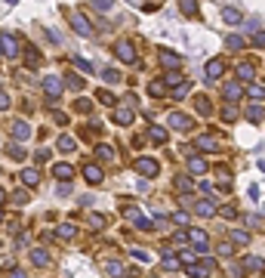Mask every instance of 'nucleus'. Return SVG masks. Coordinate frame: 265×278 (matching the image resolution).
<instances>
[{"label": "nucleus", "mask_w": 265, "mask_h": 278, "mask_svg": "<svg viewBox=\"0 0 265 278\" xmlns=\"http://www.w3.org/2000/svg\"><path fill=\"white\" fill-rule=\"evenodd\" d=\"M43 90H47V99H50V105H56L62 96V90H65V80L62 77H43Z\"/></svg>", "instance_id": "obj_1"}, {"label": "nucleus", "mask_w": 265, "mask_h": 278, "mask_svg": "<svg viewBox=\"0 0 265 278\" xmlns=\"http://www.w3.org/2000/svg\"><path fill=\"white\" fill-rule=\"evenodd\" d=\"M219 136L216 133H204V136H198L194 139V152H219Z\"/></svg>", "instance_id": "obj_2"}, {"label": "nucleus", "mask_w": 265, "mask_h": 278, "mask_svg": "<svg viewBox=\"0 0 265 278\" xmlns=\"http://www.w3.org/2000/svg\"><path fill=\"white\" fill-rule=\"evenodd\" d=\"M170 127H173V130H179V133H188L191 130V127H194V121L188 118V114H182V111H170Z\"/></svg>", "instance_id": "obj_3"}, {"label": "nucleus", "mask_w": 265, "mask_h": 278, "mask_svg": "<svg viewBox=\"0 0 265 278\" xmlns=\"http://www.w3.org/2000/svg\"><path fill=\"white\" fill-rule=\"evenodd\" d=\"M133 170L136 173H142V176H157V161H151V158H136L133 161Z\"/></svg>", "instance_id": "obj_4"}, {"label": "nucleus", "mask_w": 265, "mask_h": 278, "mask_svg": "<svg viewBox=\"0 0 265 278\" xmlns=\"http://www.w3.org/2000/svg\"><path fill=\"white\" fill-rule=\"evenodd\" d=\"M185 238H188L201 253H206V247H210V238H206V232H204V229H188V232H185Z\"/></svg>", "instance_id": "obj_5"}, {"label": "nucleus", "mask_w": 265, "mask_h": 278, "mask_svg": "<svg viewBox=\"0 0 265 278\" xmlns=\"http://www.w3.org/2000/svg\"><path fill=\"white\" fill-rule=\"evenodd\" d=\"M114 53H118V59L120 62H136V46L130 43V40H118V46H114Z\"/></svg>", "instance_id": "obj_6"}, {"label": "nucleus", "mask_w": 265, "mask_h": 278, "mask_svg": "<svg viewBox=\"0 0 265 278\" xmlns=\"http://www.w3.org/2000/svg\"><path fill=\"white\" fill-rule=\"evenodd\" d=\"M157 62L164 65V68H170V71H176V68H182V56H179V53H173V50H160Z\"/></svg>", "instance_id": "obj_7"}, {"label": "nucleus", "mask_w": 265, "mask_h": 278, "mask_svg": "<svg viewBox=\"0 0 265 278\" xmlns=\"http://www.w3.org/2000/svg\"><path fill=\"white\" fill-rule=\"evenodd\" d=\"M0 53L9 56V59H16V56H19V40L13 37V34H0Z\"/></svg>", "instance_id": "obj_8"}, {"label": "nucleus", "mask_w": 265, "mask_h": 278, "mask_svg": "<svg viewBox=\"0 0 265 278\" xmlns=\"http://www.w3.org/2000/svg\"><path fill=\"white\" fill-rule=\"evenodd\" d=\"M123 213H126V219H133V223L136 226H139V229H154V223H151V219H148L145 213H139V210H136V207H123Z\"/></svg>", "instance_id": "obj_9"}, {"label": "nucleus", "mask_w": 265, "mask_h": 278, "mask_svg": "<svg viewBox=\"0 0 265 278\" xmlns=\"http://www.w3.org/2000/svg\"><path fill=\"white\" fill-rule=\"evenodd\" d=\"M71 25L77 34H84V37H89L93 34V25H89V19L87 16H80V13H71Z\"/></svg>", "instance_id": "obj_10"}, {"label": "nucleus", "mask_w": 265, "mask_h": 278, "mask_svg": "<svg viewBox=\"0 0 265 278\" xmlns=\"http://www.w3.org/2000/svg\"><path fill=\"white\" fill-rule=\"evenodd\" d=\"M191 207H194V213H198V216H213V213H216L213 198H206V201H191Z\"/></svg>", "instance_id": "obj_11"}, {"label": "nucleus", "mask_w": 265, "mask_h": 278, "mask_svg": "<svg viewBox=\"0 0 265 278\" xmlns=\"http://www.w3.org/2000/svg\"><path fill=\"white\" fill-rule=\"evenodd\" d=\"M84 179H87L89 185H99V182H102V167H99V164H87V167H84Z\"/></svg>", "instance_id": "obj_12"}, {"label": "nucleus", "mask_w": 265, "mask_h": 278, "mask_svg": "<svg viewBox=\"0 0 265 278\" xmlns=\"http://www.w3.org/2000/svg\"><path fill=\"white\" fill-rule=\"evenodd\" d=\"M53 176L62 179V182H71V179H74V167H71V164H56V167H53Z\"/></svg>", "instance_id": "obj_13"}, {"label": "nucleus", "mask_w": 265, "mask_h": 278, "mask_svg": "<svg viewBox=\"0 0 265 278\" xmlns=\"http://www.w3.org/2000/svg\"><path fill=\"white\" fill-rule=\"evenodd\" d=\"M222 71H225V62L222 59H210V62H206V80H216Z\"/></svg>", "instance_id": "obj_14"}, {"label": "nucleus", "mask_w": 265, "mask_h": 278, "mask_svg": "<svg viewBox=\"0 0 265 278\" xmlns=\"http://www.w3.org/2000/svg\"><path fill=\"white\" fill-rule=\"evenodd\" d=\"M133 118H136V111H133L130 105H120L118 111H114V121L123 124V127H126V124H133Z\"/></svg>", "instance_id": "obj_15"}, {"label": "nucleus", "mask_w": 265, "mask_h": 278, "mask_svg": "<svg viewBox=\"0 0 265 278\" xmlns=\"http://www.w3.org/2000/svg\"><path fill=\"white\" fill-rule=\"evenodd\" d=\"M244 269H247V272H262V275H265V260H262V257H244Z\"/></svg>", "instance_id": "obj_16"}, {"label": "nucleus", "mask_w": 265, "mask_h": 278, "mask_svg": "<svg viewBox=\"0 0 265 278\" xmlns=\"http://www.w3.org/2000/svg\"><path fill=\"white\" fill-rule=\"evenodd\" d=\"M77 235V226L74 223H62L59 229H56V238H62V241H71Z\"/></svg>", "instance_id": "obj_17"}, {"label": "nucleus", "mask_w": 265, "mask_h": 278, "mask_svg": "<svg viewBox=\"0 0 265 278\" xmlns=\"http://www.w3.org/2000/svg\"><path fill=\"white\" fill-rule=\"evenodd\" d=\"M222 96H225L228 102H237L240 96H244V90H240V84H225V87H222Z\"/></svg>", "instance_id": "obj_18"}, {"label": "nucleus", "mask_w": 265, "mask_h": 278, "mask_svg": "<svg viewBox=\"0 0 265 278\" xmlns=\"http://www.w3.org/2000/svg\"><path fill=\"white\" fill-rule=\"evenodd\" d=\"M164 269H170V272H176V269H182V263L173 257V247H164Z\"/></svg>", "instance_id": "obj_19"}, {"label": "nucleus", "mask_w": 265, "mask_h": 278, "mask_svg": "<svg viewBox=\"0 0 265 278\" xmlns=\"http://www.w3.org/2000/svg\"><path fill=\"white\" fill-rule=\"evenodd\" d=\"M188 170H191V173H206V158L191 155V158H188Z\"/></svg>", "instance_id": "obj_20"}, {"label": "nucleus", "mask_w": 265, "mask_h": 278, "mask_svg": "<svg viewBox=\"0 0 265 278\" xmlns=\"http://www.w3.org/2000/svg\"><path fill=\"white\" fill-rule=\"evenodd\" d=\"M22 182H25V185H37L40 182L37 167H25V170H22Z\"/></svg>", "instance_id": "obj_21"}, {"label": "nucleus", "mask_w": 265, "mask_h": 278, "mask_svg": "<svg viewBox=\"0 0 265 278\" xmlns=\"http://www.w3.org/2000/svg\"><path fill=\"white\" fill-rule=\"evenodd\" d=\"M244 118H247L250 124H259V121L265 118V111H262L259 105H247V111H244Z\"/></svg>", "instance_id": "obj_22"}, {"label": "nucleus", "mask_w": 265, "mask_h": 278, "mask_svg": "<svg viewBox=\"0 0 265 278\" xmlns=\"http://www.w3.org/2000/svg\"><path fill=\"white\" fill-rule=\"evenodd\" d=\"M13 136H16V139H28V136H31V127H28L25 121H13Z\"/></svg>", "instance_id": "obj_23"}, {"label": "nucleus", "mask_w": 265, "mask_h": 278, "mask_svg": "<svg viewBox=\"0 0 265 278\" xmlns=\"http://www.w3.org/2000/svg\"><path fill=\"white\" fill-rule=\"evenodd\" d=\"M31 263H34V266H50V253L40 250V247H34V250H31Z\"/></svg>", "instance_id": "obj_24"}, {"label": "nucleus", "mask_w": 265, "mask_h": 278, "mask_svg": "<svg viewBox=\"0 0 265 278\" xmlns=\"http://www.w3.org/2000/svg\"><path fill=\"white\" fill-rule=\"evenodd\" d=\"M222 19L228 22V25H237V22L244 19V16H240V9H235V6H225V9H222Z\"/></svg>", "instance_id": "obj_25"}, {"label": "nucleus", "mask_w": 265, "mask_h": 278, "mask_svg": "<svg viewBox=\"0 0 265 278\" xmlns=\"http://www.w3.org/2000/svg\"><path fill=\"white\" fill-rule=\"evenodd\" d=\"M237 77L240 80H253V77H256V68H253L250 62H240L237 65Z\"/></svg>", "instance_id": "obj_26"}, {"label": "nucleus", "mask_w": 265, "mask_h": 278, "mask_svg": "<svg viewBox=\"0 0 265 278\" xmlns=\"http://www.w3.org/2000/svg\"><path fill=\"white\" fill-rule=\"evenodd\" d=\"M232 244H250V232H244V229H232Z\"/></svg>", "instance_id": "obj_27"}, {"label": "nucleus", "mask_w": 265, "mask_h": 278, "mask_svg": "<svg viewBox=\"0 0 265 278\" xmlns=\"http://www.w3.org/2000/svg\"><path fill=\"white\" fill-rule=\"evenodd\" d=\"M194 108H198L201 114H213V105H210V99H206V96H198V99H194Z\"/></svg>", "instance_id": "obj_28"}, {"label": "nucleus", "mask_w": 265, "mask_h": 278, "mask_svg": "<svg viewBox=\"0 0 265 278\" xmlns=\"http://www.w3.org/2000/svg\"><path fill=\"white\" fill-rule=\"evenodd\" d=\"M96 155H99V161H114V148L102 142V145H96Z\"/></svg>", "instance_id": "obj_29"}, {"label": "nucleus", "mask_w": 265, "mask_h": 278, "mask_svg": "<svg viewBox=\"0 0 265 278\" xmlns=\"http://www.w3.org/2000/svg\"><path fill=\"white\" fill-rule=\"evenodd\" d=\"M102 77H105V84H118V80H123L118 68H102Z\"/></svg>", "instance_id": "obj_30"}, {"label": "nucleus", "mask_w": 265, "mask_h": 278, "mask_svg": "<svg viewBox=\"0 0 265 278\" xmlns=\"http://www.w3.org/2000/svg\"><path fill=\"white\" fill-rule=\"evenodd\" d=\"M188 93H191V84H185V80H182L179 87H173V99H185Z\"/></svg>", "instance_id": "obj_31"}, {"label": "nucleus", "mask_w": 265, "mask_h": 278, "mask_svg": "<svg viewBox=\"0 0 265 278\" xmlns=\"http://www.w3.org/2000/svg\"><path fill=\"white\" fill-rule=\"evenodd\" d=\"M148 136H151L154 142H167V130H164V127H151V130H148Z\"/></svg>", "instance_id": "obj_32"}, {"label": "nucleus", "mask_w": 265, "mask_h": 278, "mask_svg": "<svg viewBox=\"0 0 265 278\" xmlns=\"http://www.w3.org/2000/svg\"><path fill=\"white\" fill-rule=\"evenodd\" d=\"M105 272H108V275H114V278H118V275H123V266H120L118 260H111V263H105Z\"/></svg>", "instance_id": "obj_33"}, {"label": "nucleus", "mask_w": 265, "mask_h": 278, "mask_svg": "<svg viewBox=\"0 0 265 278\" xmlns=\"http://www.w3.org/2000/svg\"><path fill=\"white\" fill-rule=\"evenodd\" d=\"M247 96H250V99H265V87L250 84V87H247Z\"/></svg>", "instance_id": "obj_34"}, {"label": "nucleus", "mask_w": 265, "mask_h": 278, "mask_svg": "<svg viewBox=\"0 0 265 278\" xmlns=\"http://www.w3.org/2000/svg\"><path fill=\"white\" fill-rule=\"evenodd\" d=\"M225 43H228V50H244V37H240V34H232Z\"/></svg>", "instance_id": "obj_35"}, {"label": "nucleus", "mask_w": 265, "mask_h": 278, "mask_svg": "<svg viewBox=\"0 0 265 278\" xmlns=\"http://www.w3.org/2000/svg\"><path fill=\"white\" fill-rule=\"evenodd\" d=\"M89 108H93V102H89V99H84V96H80V99L74 102V111H80V114H87Z\"/></svg>", "instance_id": "obj_36"}, {"label": "nucleus", "mask_w": 265, "mask_h": 278, "mask_svg": "<svg viewBox=\"0 0 265 278\" xmlns=\"http://www.w3.org/2000/svg\"><path fill=\"white\" fill-rule=\"evenodd\" d=\"M25 148H22V145H9V158H13V161H25Z\"/></svg>", "instance_id": "obj_37"}, {"label": "nucleus", "mask_w": 265, "mask_h": 278, "mask_svg": "<svg viewBox=\"0 0 265 278\" xmlns=\"http://www.w3.org/2000/svg\"><path fill=\"white\" fill-rule=\"evenodd\" d=\"M148 93H151L154 99H157V96H164V93H167V84H157V80H154V84H148Z\"/></svg>", "instance_id": "obj_38"}, {"label": "nucleus", "mask_w": 265, "mask_h": 278, "mask_svg": "<svg viewBox=\"0 0 265 278\" xmlns=\"http://www.w3.org/2000/svg\"><path fill=\"white\" fill-rule=\"evenodd\" d=\"M164 84H167V87H179V84H182V74H179V71H170V74L164 77Z\"/></svg>", "instance_id": "obj_39"}, {"label": "nucleus", "mask_w": 265, "mask_h": 278, "mask_svg": "<svg viewBox=\"0 0 265 278\" xmlns=\"http://www.w3.org/2000/svg\"><path fill=\"white\" fill-rule=\"evenodd\" d=\"M176 189H179V192H191V189H194V182H191L188 176H179V179H176Z\"/></svg>", "instance_id": "obj_40"}, {"label": "nucleus", "mask_w": 265, "mask_h": 278, "mask_svg": "<svg viewBox=\"0 0 265 278\" xmlns=\"http://www.w3.org/2000/svg\"><path fill=\"white\" fill-rule=\"evenodd\" d=\"M25 53H28V68H37V65L43 62V59H40V53H37V50H25Z\"/></svg>", "instance_id": "obj_41"}, {"label": "nucleus", "mask_w": 265, "mask_h": 278, "mask_svg": "<svg viewBox=\"0 0 265 278\" xmlns=\"http://www.w3.org/2000/svg\"><path fill=\"white\" fill-rule=\"evenodd\" d=\"M96 96H99V102H105V105H118V99H114V96H111L108 90H99Z\"/></svg>", "instance_id": "obj_42"}, {"label": "nucleus", "mask_w": 265, "mask_h": 278, "mask_svg": "<svg viewBox=\"0 0 265 278\" xmlns=\"http://www.w3.org/2000/svg\"><path fill=\"white\" fill-rule=\"evenodd\" d=\"M59 148L62 152H74V139L71 136H59Z\"/></svg>", "instance_id": "obj_43"}, {"label": "nucleus", "mask_w": 265, "mask_h": 278, "mask_svg": "<svg viewBox=\"0 0 265 278\" xmlns=\"http://www.w3.org/2000/svg\"><path fill=\"white\" fill-rule=\"evenodd\" d=\"M235 118H237V108H235V105H228V108H222V121H225V124H232Z\"/></svg>", "instance_id": "obj_44"}, {"label": "nucleus", "mask_w": 265, "mask_h": 278, "mask_svg": "<svg viewBox=\"0 0 265 278\" xmlns=\"http://www.w3.org/2000/svg\"><path fill=\"white\" fill-rule=\"evenodd\" d=\"M182 13H185V16H198V3H194V0H185V3H182Z\"/></svg>", "instance_id": "obj_45"}, {"label": "nucleus", "mask_w": 265, "mask_h": 278, "mask_svg": "<svg viewBox=\"0 0 265 278\" xmlns=\"http://www.w3.org/2000/svg\"><path fill=\"white\" fill-rule=\"evenodd\" d=\"M219 216H225V219H235V216H237V210H235L232 204H225V207H219Z\"/></svg>", "instance_id": "obj_46"}, {"label": "nucleus", "mask_w": 265, "mask_h": 278, "mask_svg": "<svg viewBox=\"0 0 265 278\" xmlns=\"http://www.w3.org/2000/svg\"><path fill=\"white\" fill-rule=\"evenodd\" d=\"M71 62H74V65L80 68V71H87V74H89V71H93V65H89L87 59H80V56H74V59H71Z\"/></svg>", "instance_id": "obj_47"}, {"label": "nucleus", "mask_w": 265, "mask_h": 278, "mask_svg": "<svg viewBox=\"0 0 265 278\" xmlns=\"http://www.w3.org/2000/svg\"><path fill=\"white\" fill-rule=\"evenodd\" d=\"M89 226H93V229H102V226H105V216H102V213H89Z\"/></svg>", "instance_id": "obj_48"}, {"label": "nucleus", "mask_w": 265, "mask_h": 278, "mask_svg": "<svg viewBox=\"0 0 265 278\" xmlns=\"http://www.w3.org/2000/svg\"><path fill=\"white\" fill-rule=\"evenodd\" d=\"M232 250H235V247H232V241H222L216 253H219V257H232Z\"/></svg>", "instance_id": "obj_49"}, {"label": "nucleus", "mask_w": 265, "mask_h": 278, "mask_svg": "<svg viewBox=\"0 0 265 278\" xmlns=\"http://www.w3.org/2000/svg\"><path fill=\"white\" fill-rule=\"evenodd\" d=\"M253 46H259V50H265V31H256V34H253Z\"/></svg>", "instance_id": "obj_50"}, {"label": "nucleus", "mask_w": 265, "mask_h": 278, "mask_svg": "<svg viewBox=\"0 0 265 278\" xmlns=\"http://www.w3.org/2000/svg\"><path fill=\"white\" fill-rule=\"evenodd\" d=\"M93 9H99V13H108L111 3H108V0H93Z\"/></svg>", "instance_id": "obj_51"}, {"label": "nucleus", "mask_w": 265, "mask_h": 278, "mask_svg": "<svg viewBox=\"0 0 265 278\" xmlns=\"http://www.w3.org/2000/svg\"><path fill=\"white\" fill-rule=\"evenodd\" d=\"M173 223H179V226H185V223H188V213H185V210H179V213H173Z\"/></svg>", "instance_id": "obj_52"}, {"label": "nucleus", "mask_w": 265, "mask_h": 278, "mask_svg": "<svg viewBox=\"0 0 265 278\" xmlns=\"http://www.w3.org/2000/svg\"><path fill=\"white\" fill-rule=\"evenodd\" d=\"M13 201H16L19 207H22V204H28V192H16V195H13Z\"/></svg>", "instance_id": "obj_53"}, {"label": "nucleus", "mask_w": 265, "mask_h": 278, "mask_svg": "<svg viewBox=\"0 0 265 278\" xmlns=\"http://www.w3.org/2000/svg\"><path fill=\"white\" fill-rule=\"evenodd\" d=\"M3 108H9V93L0 90V111H3Z\"/></svg>", "instance_id": "obj_54"}, {"label": "nucleus", "mask_w": 265, "mask_h": 278, "mask_svg": "<svg viewBox=\"0 0 265 278\" xmlns=\"http://www.w3.org/2000/svg\"><path fill=\"white\" fill-rule=\"evenodd\" d=\"M65 84H68V87H74V90H77V87H80V77H77V74H68V80H65Z\"/></svg>", "instance_id": "obj_55"}, {"label": "nucleus", "mask_w": 265, "mask_h": 278, "mask_svg": "<svg viewBox=\"0 0 265 278\" xmlns=\"http://www.w3.org/2000/svg\"><path fill=\"white\" fill-rule=\"evenodd\" d=\"M133 257H136V260H142V263H148V260H151V257H148L145 250H133Z\"/></svg>", "instance_id": "obj_56"}, {"label": "nucleus", "mask_w": 265, "mask_h": 278, "mask_svg": "<svg viewBox=\"0 0 265 278\" xmlns=\"http://www.w3.org/2000/svg\"><path fill=\"white\" fill-rule=\"evenodd\" d=\"M259 195H262V192H259V185H250V198H253V201H259Z\"/></svg>", "instance_id": "obj_57"}, {"label": "nucleus", "mask_w": 265, "mask_h": 278, "mask_svg": "<svg viewBox=\"0 0 265 278\" xmlns=\"http://www.w3.org/2000/svg\"><path fill=\"white\" fill-rule=\"evenodd\" d=\"M34 158H37V161H50V152H47V148H40V152L34 155Z\"/></svg>", "instance_id": "obj_58"}, {"label": "nucleus", "mask_w": 265, "mask_h": 278, "mask_svg": "<svg viewBox=\"0 0 265 278\" xmlns=\"http://www.w3.org/2000/svg\"><path fill=\"white\" fill-rule=\"evenodd\" d=\"M9 278H25V272H22V269H9Z\"/></svg>", "instance_id": "obj_59"}, {"label": "nucleus", "mask_w": 265, "mask_h": 278, "mask_svg": "<svg viewBox=\"0 0 265 278\" xmlns=\"http://www.w3.org/2000/svg\"><path fill=\"white\" fill-rule=\"evenodd\" d=\"M6 201V189H0V204H3Z\"/></svg>", "instance_id": "obj_60"}, {"label": "nucleus", "mask_w": 265, "mask_h": 278, "mask_svg": "<svg viewBox=\"0 0 265 278\" xmlns=\"http://www.w3.org/2000/svg\"><path fill=\"white\" fill-rule=\"evenodd\" d=\"M259 170H265V158H259Z\"/></svg>", "instance_id": "obj_61"}, {"label": "nucleus", "mask_w": 265, "mask_h": 278, "mask_svg": "<svg viewBox=\"0 0 265 278\" xmlns=\"http://www.w3.org/2000/svg\"><path fill=\"white\" fill-rule=\"evenodd\" d=\"M0 223H3V210H0Z\"/></svg>", "instance_id": "obj_62"}, {"label": "nucleus", "mask_w": 265, "mask_h": 278, "mask_svg": "<svg viewBox=\"0 0 265 278\" xmlns=\"http://www.w3.org/2000/svg\"><path fill=\"white\" fill-rule=\"evenodd\" d=\"M151 278H157V275H151Z\"/></svg>", "instance_id": "obj_63"}, {"label": "nucleus", "mask_w": 265, "mask_h": 278, "mask_svg": "<svg viewBox=\"0 0 265 278\" xmlns=\"http://www.w3.org/2000/svg\"><path fill=\"white\" fill-rule=\"evenodd\" d=\"M0 56H3V53H0Z\"/></svg>", "instance_id": "obj_64"}]
</instances>
